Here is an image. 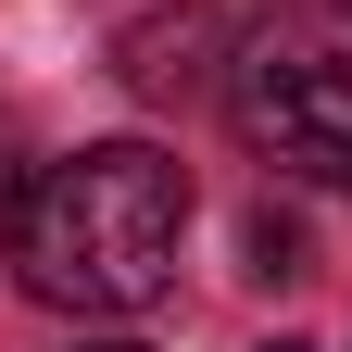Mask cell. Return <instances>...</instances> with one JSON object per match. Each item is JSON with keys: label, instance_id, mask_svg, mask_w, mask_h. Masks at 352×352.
<instances>
[{"label": "cell", "instance_id": "obj_1", "mask_svg": "<svg viewBox=\"0 0 352 352\" xmlns=\"http://www.w3.org/2000/svg\"><path fill=\"white\" fill-rule=\"evenodd\" d=\"M176 239H189V176L151 139H88L51 176L13 189V264L63 315H139L176 289Z\"/></svg>", "mask_w": 352, "mask_h": 352}, {"label": "cell", "instance_id": "obj_2", "mask_svg": "<svg viewBox=\"0 0 352 352\" xmlns=\"http://www.w3.org/2000/svg\"><path fill=\"white\" fill-rule=\"evenodd\" d=\"M227 113L264 164L352 176V0H277L227 51Z\"/></svg>", "mask_w": 352, "mask_h": 352}, {"label": "cell", "instance_id": "obj_3", "mask_svg": "<svg viewBox=\"0 0 352 352\" xmlns=\"http://www.w3.org/2000/svg\"><path fill=\"white\" fill-rule=\"evenodd\" d=\"M214 51H227V25H214V0H176V13H139L126 25V88H151V101H176V88H201Z\"/></svg>", "mask_w": 352, "mask_h": 352}, {"label": "cell", "instance_id": "obj_4", "mask_svg": "<svg viewBox=\"0 0 352 352\" xmlns=\"http://www.w3.org/2000/svg\"><path fill=\"white\" fill-rule=\"evenodd\" d=\"M239 252H252V277H264V289L315 277V264H302V227H289V214H252V239H239Z\"/></svg>", "mask_w": 352, "mask_h": 352}, {"label": "cell", "instance_id": "obj_5", "mask_svg": "<svg viewBox=\"0 0 352 352\" xmlns=\"http://www.w3.org/2000/svg\"><path fill=\"white\" fill-rule=\"evenodd\" d=\"M264 352H302V340H264Z\"/></svg>", "mask_w": 352, "mask_h": 352}, {"label": "cell", "instance_id": "obj_6", "mask_svg": "<svg viewBox=\"0 0 352 352\" xmlns=\"http://www.w3.org/2000/svg\"><path fill=\"white\" fill-rule=\"evenodd\" d=\"M101 352H139V340H101Z\"/></svg>", "mask_w": 352, "mask_h": 352}]
</instances>
